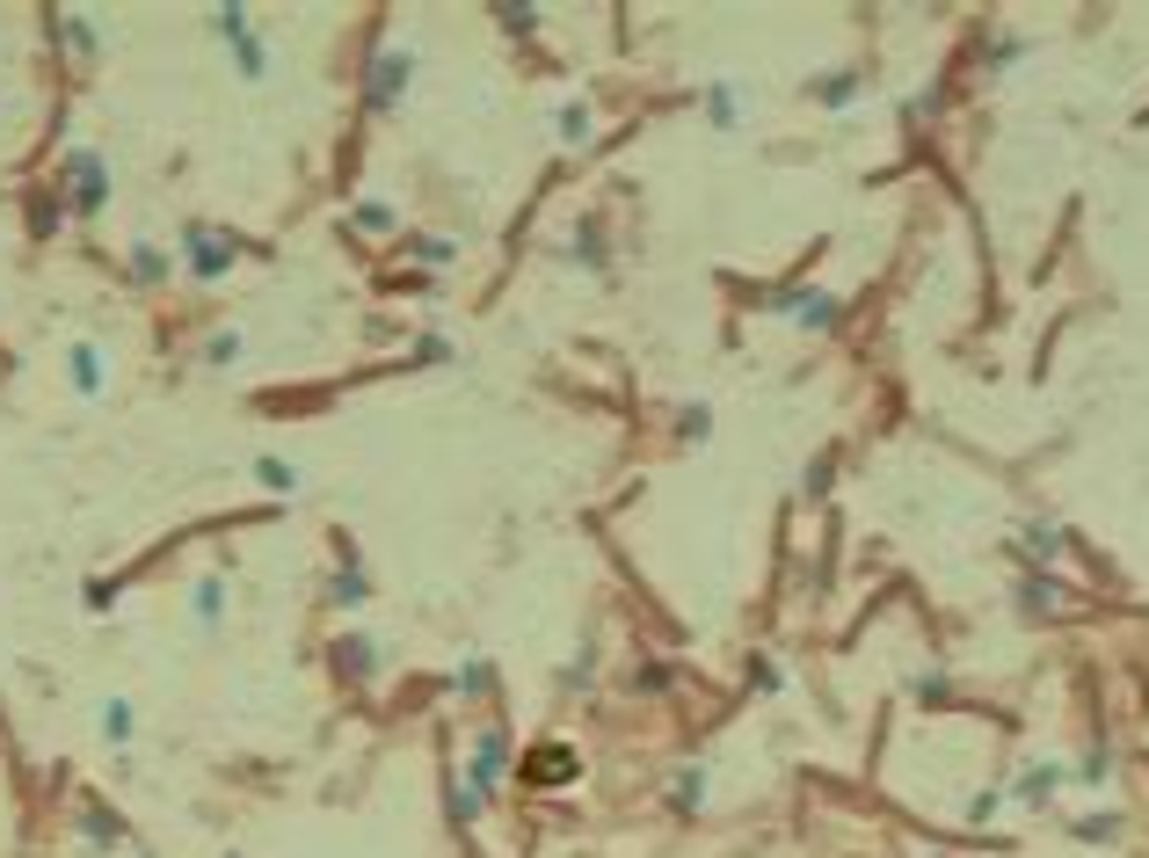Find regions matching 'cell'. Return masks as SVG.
<instances>
[{
	"mask_svg": "<svg viewBox=\"0 0 1149 858\" xmlns=\"http://www.w3.org/2000/svg\"><path fill=\"white\" fill-rule=\"evenodd\" d=\"M677 437H684V444H706V437H714V407L692 401V407L677 415Z\"/></svg>",
	"mask_w": 1149,
	"mask_h": 858,
	"instance_id": "8d00e7d4",
	"label": "cell"
},
{
	"mask_svg": "<svg viewBox=\"0 0 1149 858\" xmlns=\"http://www.w3.org/2000/svg\"><path fill=\"white\" fill-rule=\"evenodd\" d=\"M73 837H81L95 858H109V851L124 844V815H117V807H103V801H81V815H73Z\"/></svg>",
	"mask_w": 1149,
	"mask_h": 858,
	"instance_id": "4fadbf2b",
	"label": "cell"
},
{
	"mask_svg": "<svg viewBox=\"0 0 1149 858\" xmlns=\"http://www.w3.org/2000/svg\"><path fill=\"white\" fill-rule=\"evenodd\" d=\"M495 22H503L509 36H539L546 8H531V0H503V8H495Z\"/></svg>",
	"mask_w": 1149,
	"mask_h": 858,
	"instance_id": "1f68e13d",
	"label": "cell"
},
{
	"mask_svg": "<svg viewBox=\"0 0 1149 858\" xmlns=\"http://www.w3.org/2000/svg\"><path fill=\"white\" fill-rule=\"evenodd\" d=\"M749 684H757V691H779V684H786V669L771 663V655H757V663H749Z\"/></svg>",
	"mask_w": 1149,
	"mask_h": 858,
	"instance_id": "f35d334b",
	"label": "cell"
},
{
	"mask_svg": "<svg viewBox=\"0 0 1149 858\" xmlns=\"http://www.w3.org/2000/svg\"><path fill=\"white\" fill-rule=\"evenodd\" d=\"M226 858H241V851H226Z\"/></svg>",
	"mask_w": 1149,
	"mask_h": 858,
	"instance_id": "ee69618b",
	"label": "cell"
},
{
	"mask_svg": "<svg viewBox=\"0 0 1149 858\" xmlns=\"http://www.w3.org/2000/svg\"><path fill=\"white\" fill-rule=\"evenodd\" d=\"M328 655H335V677L357 684V691H371V684L386 677V648L371 640V633H342V640H335Z\"/></svg>",
	"mask_w": 1149,
	"mask_h": 858,
	"instance_id": "8992f818",
	"label": "cell"
},
{
	"mask_svg": "<svg viewBox=\"0 0 1149 858\" xmlns=\"http://www.w3.org/2000/svg\"><path fill=\"white\" fill-rule=\"evenodd\" d=\"M765 314L793 320V328H808V335H830L836 320H844V298H836V292H822V284H779Z\"/></svg>",
	"mask_w": 1149,
	"mask_h": 858,
	"instance_id": "277c9868",
	"label": "cell"
},
{
	"mask_svg": "<svg viewBox=\"0 0 1149 858\" xmlns=\"http://www.w3.org/2000/svg\"><path fill=\"white\" fill-rule=\"evenodd\" d=\"M1063 786H1069V771L1041 756V764H1019V778H1011V801H1019V807H1055V793H1063Z\"/></svg>",
	"mask_w": 1149,
	"mask_h": 858,
	"instance_id": "5bb4252c",
	"label": "cell"
},
{
	"mask_svg": "<svg viewBox=\"0 0 1149 858\" xmlns=\"http://www.w3.org/2000/svg\"><path fill=\"white\" fill-rule=\"evenodd\" d=\"M1063 545H1069V531L1055 525V517H1026V525H1019V553H1026V561L1055 568L1063 561Z\"/></svg>",
	"mask_w": 1149,
	"mask_h": 858,
	"instance_id": "2e32d148",
	"label": "cell"
},
{
	"mask_svg": "<svg viewBox=\"0 0 1149 858\" xmlns=\"http://www.w3.org/2000/svg\"><path fill=\"white\" fill-rule=\"evenodd\" d=\"M749 103H757V95H749V81H735V73H720V81L698 88V117L714 124V131H735V124L749 117Z\"/></svg>",
	"mask_w": 1149,
	"mask_h": 858,
	"instance_id": "ba28073f",
	"label": "cell"
},
{
	"mask_svg": "<svg viewBox=\"0 0 1149 858\" xmlns=\"http://www.w3.org/2000/svg\"><path fill=\"white\" fill-rule=\"evenodd\" d=\"M517 771L531 778V786H574V778H582V756H574L568 742H531Z\"/></svg>",
	"mask_w": 1149,
	"mask_h": 858,
	"instance_id": "30bf717a",
	"label": "cell"
},
{
	"mask_svg": "<svg viewBox=\"0 0 1149 858\" xmlns=\"http://www.w3.org/2000/svg\"><path fill=\"white\" fill-rule=\"evenodd\" d=\"M66 219H73V211H66V197H59V182H52V190H36V197H30V233H59Z\"/></svg>",
	"mask_w": 1149,
	"mask_h": 858,
	"instance_id": "4dcf8cb0",
	"label": "cell"
},
{
	"mask_svg": "<svg viewBox=\"0 0 1149 858\" xmlns=\"http://www.w3.org/2000/svg\"><path fill=\"white\" fill-rule=\"evenodd\" d=\"M1106 778H1114V742H1098V750L1069 771V786H1106Z\"/></svg>",
	"mask_w": 1149,
	"mask_h": 858,
	"instance_id": "836d02e7",
	"label": "cell"
},
{
	"mask_svg": "<svg viewBox=\"0 0 1149 858\" xmlns=\"http://www.w3.org/2000/svg\"><path fill=\"white\" fill-rule=\"evenodd\" d=\"M401 255H415V263H430V269H452L458 263V241H452V233H415V241H401Z\"/></svg>",
	"mask_w": 1149,
	"mask_h": 858,
	"instance_id": "f546056e",
	"label": "cell"
},
{
	"mask_svg": "<svg viewBox=\"0 0 1149 858\" xmlns=\"http://www.w3.org/2000/svg\"><path fill=\"white\" fill-rule=\"evenodd\" d=\"M481 815H488V801H481V793H473L466 778H452V823H458V829H473Z\"/></svg>",
	"mask_w": 1149,
	"mask_h": 858,
	"instance_id": "e575fe53",
	"label": "cell"
},
{
	"mask_svg": "<svg viewBox=\"0 0 1149 858\" xmlns=\"http://www.w3.org/2000/svg\"><path fill=\"white\" fill-rule=\"evenodd\" d=\"M706 793H714V771H706V764H684L677 778H670V807H677V815H698Z\"/></svg>",
	"mask_w": 1149,
	"mask_h": 858,
	"instance_id": "7402d4cb",
	"label": "cell"
},
{
	"mask_svg": "<svg viewBox=\"0 0 1149 858\" xmlns=\"http://www.w3.org/2000/svg\"><path fill=\"white\" fill-rule=\"evenodd\" d=\"M1063 596H1069V582L1055 575V568H1033V575H1019V612H1026V618L1063 612Z\"/></svg>",
	"mask_w": 1149,
	"mask_h": 858,
	"instance_id": "9a60e30c",
	"label": "cell"
},
{
	"mask_svg": "<svg viewBox=\"0 0 1149 858\" xmlns=\"http://www.w3.org/2000/svg\"><path fill=\"white\" fill-rule=\"evenodd\" d=\"M866 88H873V81H866V73H858V66L830 73V81H808V95H815L822 109H858V103H866Z\"/></svg>",
	"mask_w": 1149,
	"mask_h": 858,
	"instance_id": "ffe728a7",
	"label": "cell"
},
{
	"mask_svg": "<svg viewBox=\"0 0 1149 858\" xmlns=\"http://www.w3.org/2000/svg\"><path fill=\"white\" fill-rule=\"evenodd\" d=\"M408 88H415V52L408 44H379V52L365 59V117H401Z\"/></svg>",
	"mask_w": 1149,
	"mask_h": 858,
	"instance_id": "6da1fadb",
	"label": "cell"
},
{
	"mask_svg": "<svg viewBox=\"0 0 1149 858\" xmlns=\"http://www.w3.org/2000/svg\"><path fill=\"white\" fill-rule=\"evenodd\" d=\"M95 735H103L109 750L124 756V750H131V735H139V706H131V699H103V713H95Z\"/></svg>",
	"mask_w": 1149,
	"mask_h": 858,
	"instance_id": "44dd1931",
	"label": "cell"
},
{
	"mask_svg": "<svg viewBox=\"0 0 1149 858\" xmlns=\"http://www.w3.org/2000/svg\"><path fill=\"white\" fill-rule=\"evenodd\" d=\"M1077 837L1084 844H1114L1120 837V807H1092V815H1077Z\"/></svg>",
	"mask_w": 1149,
	"mask_h": 858,
	"instance_id": "d6a6232c",
	"label": "cell"
},
{
	"mask_svg": "<svg viewBox=\"0 0 1149 858\" xmlns=\"http://www.w3.org/2000/svg\"><path fill=\"white\" fill-rule=\"evenodd\" d=\"M298 480H306V474H298V458H277V452L255 458V488H262V495H284V502H292Z\"/></svg>",
	"mask_w": 1149,
	"mask_h": 858,
	"instance_id": "d4e9b609",
	"label": "cell"
},
{
	"mask_svg": "<svg viewBox=\"0 0 1149 858\" xmlns=\"http://www.w3.org/2000/svg\"><path fill=\"white\" fill-rule=\"evenodd\" d=\"M458 778H466L473 793H481V801H503L509 793V778H517V756H509V735L503 728H481V735H473V756H466V771H458Z\"/></svg>",
	"mask_w": 1149,
	"mask_h": 858,
	"instance_id": "3957f363",
	"label": "cell"
},
{
	"mask_svg": "<svg viewBox=\"0 0 1149 858\" xmlns=\"http://www.w3.org/2000/svg\"><path fill=\"white\" fill-rule=\"evenodd\" d=\"M247 357V342H241V328H211L204 342H197V364L204 371H233Z\"/></svg>",
	"mask_w": 1149,
	"mask_h": 858,
	"instance_id": "cb8c5ba5",
	"label": "cell"
},
{
	"mask_svg": "<svg viewBox=\"0 0 1149 858\" xmlns=\"http://www.w3.org/2000/svg\"><path fill=\"white\" fill-rule=\"evenodd\" d=\"M452 691H458V706H481L495 691V663H488V655H466L458 677H452Z\"/></svg>",
	"mask_w": 1149,
	"mask_h": 858,
	"instance_id": "4316f807",
	"label": "cell"
},
{
	"mask_svg": "<svg viewBox=\"0 0 1149 858\" xmlns=\"http://www.w3.org/2000/svg\"><path fill=\"white\" fill-rule=\"evenodd\" d=\"M124 277L139 284V292H168V284L182 277V255L160 247V241H131V247H124Z\"/></svg>",
	"mask_w": 1149,
	"mask_h": 858,
	"instance_id": "52a82bcc",
	"label": "cell"
},
{
	"mask_svg": "<svg viewBox=\"0 0 1149 858\" xmlns=\"http://www.w3.org/2000/svg\"><path fill=\"white\" fill-rule=\"evenodd\" d=\"M560 255H568L574 269H590V277H611V241H604V219H597V211H582V219L568 226V247H560Z\"/></svg>",
	"mask_w": 1149,
	"mask_h": 858,
	"instance_id": "8fae6325",
	"label": "cell"
},
{
	"mask_svg": "<svg viewBox=\"0 0 1149 858\" xmlns=\"http://www.w3.org/2000/svg\"><path fill=\"white\" fill-rule=\"evenodd\" d=\"M204 30L219 36V44H241V36L255 30V8H241V0H226V8H211V15H204Z\"/></svg>",
	"mask_w": 1149,
	"mask_h": 858,
	"instance_id": "f1b7e54d",
	"label": "cell"
},
{
	"mask_svg": "<svg viewBox=\"0 0 1149 858\" xmlns=\"http://www.w3.org/2000/svg\"><path fill=\"white\" fill-rule=\"evenodd\" d=\"M349 233H401V211L386 197H365V204H349Z\"/></svg>",
	"mask_w": 1149,
	"mask_h": 858,
	"instance_id": "83f0119b",
	"label": "cell"
},
{
	"mask_svg": "<svg viewBox=\"0 0 1149 858\" xmlns=\"http://www.w3.org/2000/svg\"><path fill=\"white\" fill-rule=\"evenodd\" d=\"M117 604V582H103V575H87V612H109Z\"/></svg>",
	"mask_w": 1149,
	"mask_h": 858,
	"instance_id": "b9f144b4",
	"label": "cell"
},
{
	"mask_svg": "<svg viewBox=\"0 0 1149 858\" xmlns=\"http://www.w3.org/2000/svg\"><path fill=\"white\" fill-rule=\"evenodd\" d=\"M1019 59H1026V36H1019V30H990L976 44V66L982 73H1004V66H1019Z\"/></svg>",
	"mask_w": 1149,
	"mask_h": 858,
	"instance_id": "603a6c76",
	"label": "cell"
},
{
	"mask_svg": "<svg viewBox=\"0 0 1149 858\" xmlns=\"http://www.w3.org/2000/svg\"><path fill=\"white\" fill-rule=\"evenodd\" d=\"M997 807H1004V786H982L976 801H968V823H990Z\"/></svg>",
	"mask_w": 1149,
	"mask_h": 858,
	"instance_id": "ab89813d",
	"label": "cell"
},
{
	"mask_svg": "<svg viewBox=\"0 0 1149 858\" xmlns=\"http://www.w3.org/2000/svg\"><path fill=\"white\" fill-rule=\"evenodd\" d=\"M328 604H335V612H365V604H371V575H365V561H357V545H335Z\"/></svg>",
	"mask_w": 1149,
	"mask_h": 858,
	"instance_id": "9c48e42d",
	"label": "cell"
},
{
	"mask_svg": "<svg viewBox=\"0 0 1149 858\" xmlns=\"http://www.w3.org/2000/svg\"><path fill=\"white\" fill-rule=\"evenodd\" d=\"M59 197H66L73 219H95V211L109 204V160L95 153V146H73L66 168H59Z\"/></svg>",
	"mask_w": 1149,
	"mask_h": 858,
	"instance_id": "7a4b0ae2",
	"label": "cell"
},
{
	"mask_svg": "<svg viewBox=\"0 0 1149 858\" xmlns=\"http://www.w3.org/2000/svg\"><path fill=\"white\" fill-rule=\"evenodd\" d=\"M408 357H415V364L430 371V364H452L458 350H452V335H422V342H415V350H408Z\"/></svg>",
	"mask_w": 1149,
	"mask_h": 858,
	"instance_id": "74e56055",
	"label": "cell"
},
{
	"mask_svg": "<svg viewBox=\"0 0 1149 858\" xmlns=\"http://www.w3.org/2000/svg\"><path fill=\"white\" fill-rule=\"evenodd\" d=\"M909 699H917V706H946V699H953V677H946V669H924V677L909 684Z\"/></svg>",
	"mask_w": 1149,
	"mask_h": 858,
	"instance_id": "d590c367",
	"label": "cell"
},
{
	"mask_svg": "<svg viewBox=\"0 0 1149 858\" xmlns=\"http://www.w3.org/2000/svg\"><path fill=\"white\" fill-rule=\"evenodd\" d=\"M190 626L197 633H219L226 626V575L211 568V575H197V590H190Z\"/></svg>",
	"mask_w": 1149,
	"mask_h": 858,
	"instance_id": "e0dca14e",
	"label": "cell"
},
{
	"mask_svg": "<svg viewBox=\"0 0 1149 858\" xmlns=\"http://www.w3.org/2000/svg\"><path fill=\"white\" fill-rule=\"evenodd\" d=\"M52 36H66V52L81 59V66H95V52H103V30H95L81 8H52Z\"/></svg>",
	"mask_w": 1149,
	"mask_h": 858,
	"instance_id": "d6986e66",
	"label": "cell"
},
{
	"mask_svg": "<svg viewBox=\"0 0 1149 858\" xmlns=\"http://www.w3.org/2000/svg\"><path fill=\"white\" fill-rule=\"evenodd\" d=\"M554 139L568 146V153H582V146L597 139V109H590V95H568V103L554 109Z\"/></svg>",
	"mask_w": 1149,
	"mask_h": 858,
	"instance_id": "ac0fdd59",
	"label": "cell"
},
{
	"mask_svg": "<svg viewBox=\"0 0 1149 858\" xmlns=\"http://www.w3.org/2000/svg\"><path fill=\"white\" fill-rule=\"evenodd\" d=\"M226 59H233V73H241V81H270V36H262V22L241 36V44H226Z\"/></svg>",
	"mask_w": 1149,
	"mask_h": 858,
	"instance_id": "484cf974",
	"label": "cell"
},
{
	"mask_svg": "<svg viewBox=\"0 0 1149 858\" xmlns=\"http://www.w3.org/2000/svg\"><path fill=\"white\" fill-rule=\"evenodd\" d=\"M175 255H182V269H190L197 284H219L233 263H241V241H233V233H219V226H190Z\"/></svg>",
	"mask_w": 1149,
	"mask_h": 858,
	"instance_id": "5b68a950",
	"label": "cell"
},
{
	"mask_svg": "<svg viewBox=\"0 0 1149 858\" xmlns=\"http://www.w3.org/2000/svg\"><path fill=\"white\" fill-rule=\"evenodd\" d=\"M66 385H73V401H103V393H109L103 342H73V350H66Z\"/></svg>",
	"mask_w": 1149,
	"mask_h": 858,
	"instance_id": "7c38bea8",
	"label": "cell"
},
{
	"mask_svg": "<svg viewBox=\"0 0 1149 858\" xmlns=\"http://www.w3.org/2000/svg\"><path fill=\"white\" fill-rule=\"evenodd\" d=\"M131 858H154V851H131Z\"/></svg>",
	"mask_w": 1149,
	"mask_h": 858,
	"instance_id": "7bdbcfd3",
	"label": "cell"
},
{
	"mask_svg": "<svg viewBox=\"0 0 1149 858\" xmlns=\"http://www.w3.org/2000/svg\"><path fill=\"white\" fill-rule=\"evenodd\" d=\"M568 684H574V691H590V684H597V655H590V648L568 663Z\"/></svg>",
	"mask_w": 1149,
	"mask_h": 858,
	"instance_id": "60d3db41",
	"label": "cell"
}]
</instances>
